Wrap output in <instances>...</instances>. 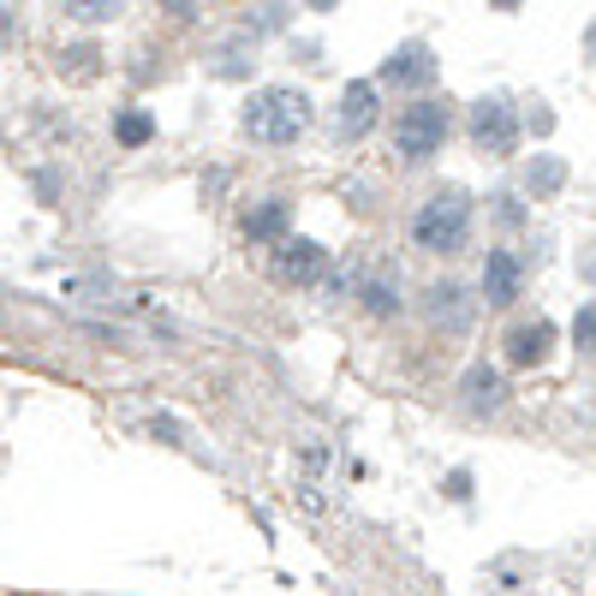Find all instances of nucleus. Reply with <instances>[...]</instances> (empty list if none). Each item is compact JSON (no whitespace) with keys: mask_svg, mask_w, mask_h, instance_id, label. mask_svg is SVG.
Segmentation results:
<instances>
[{"mask_svg":"<svg viewBox=\"0 0 596 596\" xmlns=\"http://www.w3.org/2000/svg\"><path fill=\"white\" fill-rule=\"evenodd\" d=\"M239 126H245V138L256 144H293L298 131L310 126V96L305 90H256L245 102V114H239Z\"/></svg>","mask_w":596,"mask_h":596,"instance_id":"1","label":"nucleus"},{"mask_svg":"<svg viewBox=\"0 0 596 596\" xmlns=\"http://www.w3.org/2000/svg\"><path fill=\"white\" fill-rule=\"evenodd\" d=\"M466 233H471V197L459 192V185L436 192V197L424 203V209L412 215V239H417V251L454 256L459 245H466Z\"/></svg>","mask_w":596,"mask_h":596,"instance_id":"2","label":"nucleus"},{"mask_svg":"<svg viewBox=\"0 0 596 596\" xmlns=\"http://www.w3.org/2000/svg\"><path fill=\"white\" fill-rule=\"evenodd\" d=\"M447 144V102H412L394 119V149L405 161H429Z\"/></svg>","mask_w":596,"mask_h":596,"instance_id":"3","label":"nucleus"},{"mask_svg":"<svg viewBox=\"0 0 596 596\" xmlns=\"http://www.w3.org/2000/svg\"><path fill=\"white\" fill-rule=\"evenodd\" d=\"M471 144H478L483 156H513V144H519V114H513V102L483 96L471 107Z\"/></svg>","mask_w":596,"mask_h":596,"instance_id":"4","label":"nucleus"},{"mask_svg":"<svg viewBox=\"0 0 596 596\" xmlns=\"http://www.w3.org/2000/svg\"><path fill=\"white\" fill-rule=\"evenodd\" d=\"M429 322H436L442 334H466L471 329V317H478V298H471L466 287H459V280H436V287H429Z\"/></svg>","mask_w":596,"mask_h":596,"instance_id":"5","label":"nucleus"},{"mask_svg":"<svg viewBox=\"0 0 596 596\" xmlns=\"http://www.w3.org/2000/svg\"><path fill=\"white\" fill-rule=\"evenodd\" d=\"M322 268H329V251H322L317 239H280V251H275V275L280 280L310 287V280H322Z\"/></svg>","mask_w":596,"mask_h":596,"instance_id":"6","label":"nucleus"},{"mask_svg":"<svg viewBox=\"0 0 596 596\" xmlns=\"http://www.w3.org/2000/svg\"><path fill=\"white\" fill-rule=\"evenodd\" d=\"M429 78H436V54H429V43H400L382 60V84H429Z\"/></svg>","mask_w":596,"mask_h":596,"instance_id":"7","label":"nucleus"},{"mask_svg":"<svg viewBox=\"0 0 596 596\" xmlns=\"http://www.w3.org/2000/svg\"><path fill=\"white\" fill-rule=\"evenodd\" d=\"M519 280H525V268H519V256H513V251H490V256H483V298H490L495 310H507L513 298H519Z\"/></svg>","mask_w":596,"mask_h":596,"instance_id":"8","label":"nucleus"},{"mask_svg":"<svg viewBox=\"0 0 596 596\" xmlns=\"http://www.w3.org/2000/svg\"><path fill=\"white\" fill-rule=\"evenodd\" d=\"M376 126V84L358 78V84L341 90V138H364Z\"/></svg>","mask_w":596,"mask_h":596,"instance_id":"9","label":"nucleus"},{"mask_svg":"<svg viewBox=\"0 0 596 596\" xmlns=\"http://www.w3.org/2000/svg\"><path fill=\"white\" fill-rule=\"evenodd\" d=\"M549 346H554V322H543V317L507 334V358H513V364H543Z\"/></svg>","mask_w":596,"mask_h":596,"instance_id":"10","label":"nucleus"},{"mask_svg":"<svg viewBox=\"0 0 596 596\" xmlns=\"http://www.w3.org/2000/svg\"><path fill=\"white\" fill-rule=\"evenodd\" d=\"M459 394H466L471 412H490V405L507 400V382H501V370H490V364H471L466 382H459Z\"/></svg>","mask_w":596,"mask_h":596,"instance_id":"11","label":"nucleus"},{"mask_svg":"<svg viewBox=\"0 0 596 596\" xmlns=\"http://www.w3.org/2000/svg\"><path fill=\"white\" fill-rule=\"evenodd\" d=\"M358 298H364V310H370V317H394V310H400V280L370 275V280L358 287Z\"/></svg>","mask_w":596,"mask_h":596,"instance_id":"12","label":"nucleus"},{"mask_svg":"<svg viewBox=\"0 0 596 596\" xmlns=\"http://www.w3.org/2000/svg\"><path fill=\"white\" fill-rule=\"evenodd\" d=\"M525 185H531L537 197H554L566 185V161L561 156H537L531 168H525Z\"/></svg>","mask_w":596,"mask_h":596,"instance_id":"13","label":"nucleus"},{"mask_svg":"<svg viewBox=\"0 0 596 596\" xmlns=\"http://www.w3.org/2000/svg\"><path fill=\"white\" fill-rule=\"evenodd\" d=\"M245 233L251 239H280L287 233V203H263V209L245 215Z\"/></svg>","mask_w":596,"mask_h":596,"instance_id":"14","label":"nucleus"},{"mask_svg":"<svg viewBox=\"0 0 596 596\" xmlns=\"http://www.w3.org/2000/svg\"><path fill=\"white\" fill-rule=\"evenodd\" d=\"M114 138L126 144V149H138V144H149V138H156V119H149L144 107H126V114L114 119Z\"/></svg>","mask_w":596,"mask_h":596,"instance_id":"15","label":"nucleus"},{"mask_svg":"<svg viewBox=\"0 0 596 596\" xmlns=\"http://www.w3.org/2000/svg\"><path fill=\"white\" fill-rule=\"evenodd\" d=\"M60 12L66 19H78V24H114L126 7H119V0H66Z\"/></svg>","mask_w":596,"mask_h":596,"instance_id":"16","label":"nucleus"},{"mask_svg":"<svg viewBox=\"0 0 596 596\" xmlns=\"http://www.w3.org/2000/svg\"><path fill=\"white\" fill-rule=\"evenodd\" d=\"M215 72H221V78H245V72H251V60H245V36H239V43H227L221 54H215Z\"/></svg>","mask_w":596,"mask_h":596,"instance_id":"17","label":"nucleus"},{"mask_svg":"<svg viewBox=\"0 0 596 596\" xmlns=\"http://www.w3.org/2000/svg\"><path fill=\"white\" fill-rule=\"evenodd\" d=\"M149 436L168 442V447H185V424H180V417H168V412H156V417H149Z\"/></svg>","mask_w":596,"mask_h":596,"instance_id":"18","label":"nucleus"},{"mask_svg":"<svg viewBox=\"0 0 596 596\" xmlns=\"http://www.w3.org/2000/svg\"><path fill=\"white\" fill-rule=\"evenodd\" d=\"M573 341L585 346V352L596 346V298H585V310H578V317H573Z\"/></svg>","mask_w":596,"mask_h":596,"instance_id":"19","label":"nucleus"},{"mask_svg":"<svg viewBox=\"0 0 596 596\" xmlns=\"http://www.w3.org/2000/svg\"><path fill=\"white\" fill-rule=\"evenodd\" d=\"M352 287H358V280H352V268H334V275H322V293H329V298H346Z\"/></svg>","mask_w":596,"mask_h":596,"instance_id":"20","label":"nucleus"},{"mask_svg":"<svg viewBox=\"0 0 596 596\" xmlns=\"http://www.w3.org/2000/svg\"><path fill=\"white\" fill-rule=\"evenodd\" d=\"M293 7H256V31H280Z\"/></svg>","mask_w":596,"mask_h":596,"instance_id":"21","label":"nucleus"},{"mask_svg":"<svg viewBox=\"0 0 596 596\" xmlns=\"http://www.w3.org/2000/svg\"><path fill=\"white\" fill-rule=\"evenodd\" d=\"M447 495L466 501V495H471V471H447Z\"/></svg>","mask_w":596,"mask_h":596,"instance_id":"22","label":"nucleus"}]
</instances>
